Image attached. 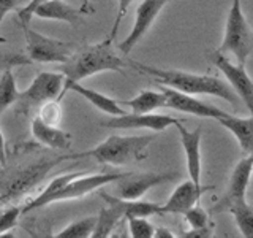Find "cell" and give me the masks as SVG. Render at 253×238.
Returning <instances> with one entry per match:
<instances>
[{
	"instance_id": "277c9868",
	"label": "cell",
	"mask_w": 253,
	"mask_h": 238,
	"mask_svg": "<svg viewBox=\"0 0 253 238\" xmlns=\"http://www.w3.org/2000/svg\"><path fill=\"white\" fill-rule=\"evenodd\" d=\"M221 54H231L237 63L245 65L253 53V29L242 11L241 0H233L225 24L223 42L217 48Z\"/></svg>"
},
{
	"instance_id": "9a60e30c",
	"label": "cell",
	"mask_w": 253,
	"mask_h": 238,
	"mask_svg": "<svg viewBox=\"0 0 253 238\" xmlns=\"http://www.w3.org/2000/svg\"><path fill=\"white\" fill-rule=\"evenodd\" d=\"M180 133V143L184 148V153L187 157V170L188 177L195 184L201 186V137L203 130L198 127L195 130H187L184 122L176 125Z\"/></svg>"
},
{
	"instance_id": "1f68e13d",
	"label": "cell",
	"mask_w": 253,
	"mask_h": 238,
	"mask_svg": "<svg viewBox=\"0 0 253 238\" xmlns=\"http://www.w3.org/2000/svg\"><path fill=\"white\" fill-rule=\"evenodd\" d=\"M46 2L47 0H29L26 5L18 10V22L19 24H30L32 18H34V14L37 11V8L42 6Z\"/></svg>"
},
{
	"instance_id": "44dd1931",
	"label": "cell",
	"mask_w": 253,
	"mask_h": 238,
	"mask_svg": "<svg viewBox=\"0 0 253 238\" xmlns=\"http://www.w3.org/2000/svg\"><path fill=\"white\" fill-rule=\"evenodd\" d=\"M68 91H73V92L79 94L81 97H84L87 102H89L90 105H93L97 110L103 111V113H106L109 116H121V115L126 113L117 100L111 99L101 92L93 91V89H90V87H85L81 83H73L68 87Z\"/></svg>"
},
{
	"instance_id": "cb8c5ba5",
	"label": "cell",
	"mask_w": 253,
	"mask_h": 238,
	"mask_svg": "<svg viewBox=\"0 0 253 238\" xmlns=\"http://www.w3.org/2000/svg\"><path fill=\"white\" fill-rule=\"evenodd\" d=\"M21 91L16 86V79L13 75V68L5 70L0 73V116L10 108L16 105L19 100Z\"/></svg>"
},
{
	"instance_id": "f1b7e54d",
	"label": "cell",
	"mask_w": 253,
	"mask_h": 238,
	"mask_svg": "<svg viewBox=\"0 0 253 238\" xmlns=\"http://www.w3.org/2000/svg\"><path fill=\"white\" fill-rule=\"evenodd\" d=\"M128 232L130 237L133 238H152L155 234V227L147 218H141V216H133L128 218Z\"/></svg>"
},
{
	"instance_id": "4dcf8cb0",
	"label": "cell",
	"mask_w": 253,
	"mask_h": 238,
	"mask_svg": "<svg viewBox=\"0 0 253 238\" xmlns=\"http://www.w3.org/2000/svg\"><path fill=\"white\" fill-rule=\"evenodd\" d=\"M21 213L22 208H19V206H10V208L0 213V235H3L8 230L18 226V219Z\"/></svg>"
},
{
	"instance_id": "3957f363",
	"label": "cell",
	"mask_w": 253,
	"mask_h": 238,
	"mask_svg": "<svg viewBox=\"0 0 253 238\" xmlns=\"http://www.w3.org/2000/svg\"><path fill=\"white\" fill-rule=\"evenodd\" d=\"M155 135H139V137H121V135H111L103 143L95 148L84 151L75 156H60L59 161L63 162L67 159H79V157H93L98 164L122 167L133 162H139L146 159V149Z\"/></svg>"
},
{
	"instance_id": "d4e9b609",
	"label": "cell",
	"mask_w": 253,
	"mask_h": 238,
	"mask_svg": "<svg viewBox=\"0 0 253 238\" xmlns=\"http://www.w3.org/2000/svg\"><path fill=\"white\" fill-rule=\"evenodd\" d=\"M233 214L236 226L239 227L241 235L245 238H253V206L247 203V200L236 202L228 208Z\"/></svg>"
},
{
	"instance_id": "5bb4252c",
	"label": "cell",
	"mask_w": 253,
	"mask_h": 238,
	"mask_svg": "<svg viewBox=\"0 0 253 238\" xmlns=\"http://www.w3.org/2000/svg\"><path fill=\"white\" fill-rule=\"evenodd\" d=\"M252 175H253V156H244L236 164L231 177H229L225 195L215 203V206L212 208V213H220L223 210H228L236 202L245 200V194H247V187Z\"/></svg>"
},
{
	"instance_id": "74e56055",
	"label": "cell",
	"mask_w": 253,
	"mask_h": 238,
	"mask_svg": "<svg viewBox=\"0 0 253 238\" xmlns=\"http://www.w3.org/2000/svg\"><path fill=\"white\" fill-rule=\"evenodd\" d=\"M0 203H3V200H2V195H0Z\"/></svg>"
},
{
	"instance_id": "ffe728a7",
	"label": "cell",
	"mask_w": 253,
	"mask_h": 238,
	"mask_svg": "<svg viewBox=\"0 0 253 238\" xmlns=\"http://www.w3.org/2000/svg\"><path fill=\"white\" fill-rule=\"evenodd\" d=\"M217 122L234 135L245 156H253V115L250 118L228 115L217 119Z\"/></svg>"
},
{
	"instance_id": "2e32d148",
	"label": "cell",
	"mask_w": 253,
	"mask_h": 238,
	"mask_svg": "<svg viewBox=\"0 0 253 238\" xmlns=\"http://www.w3.org/2000/svg\"><path fill=\"white\" fill-rule=\"evenodd\" d=\"M212 186H200L195 184L192 179L180 182L174 189V192L168 198V202L163 205V213H174V214H184L193 205L200 203V198L204 192L211 190Z\"/></svg>"
},
{
	"instance_id": "4fadbf2b",
	"label": "cell",
	"mask_w": 253,
	"mask_h": 238,
	"mask_svg": "<svg viewBox=\"0 0 253 238\" xmlns=\"http://www.w3.org/2000/svg\"><path fill=\"white\" fill-rule=\"evenodd\" d=\"M169 0H142L136 8V14H134V24L130 30V34L125 37L124 42L119 45V50L122 54H130V51L141 42V38L147 34V30L152 27L157 16L166 6Z\"/></svg>"
},
{
	"instance_id": "6da1fadb",
	"label": "cell",
	"mask_w": 253,
	"mask_h": 238,
	"mask_svg": "<svg viewBox=\"0 0 253 238\" xmlns=\"http://www.w3.org/2000/svg\"><path fill=\"white\" fill-rule=\"evenodd\" d=\"M60 65L62 73L65 76L63 91L60 94L62 99L73 83H81L83 79L101 73V71H117L124 75L125 62L114 51L113 38L108 37L100 43L76 48V51L70 56L68 60Z\"/></svg>"
},
{
	"instance_id": "8d00e7d4",
	"label": "cell",
	"mask_w": 253,
	"mask_h": 238,
	"mask_svg": "<svg viewBox=\"0 0 253 238\" xmlns=\"http://www.w3.org/2000/svg\"><path fill=\"white\" fill-rule=\"evenodd\" d=\"M0 165L6 167V153H5V138L3 133L0 130Z\"/></svg>"
},
{
	"instance_id": "7402d4cb",
	"label": "cell",
	"mask_w": 253,
	"mask_h": 238,
	"mask_svg": "<svg viewBox=\"0 0 253 238\" xmlns=\"http://www.w3.org/2000/svg\"><path fill=\"white\" fill-rule=\"evenodd\" d=\"M119 103L128 105L131 113H154L155 110L166 107V95L163 91H141L136 97Z\"/></svg>"
},
{
	"instance_id": "484cf974",
	"label": "cell",
	"mask_w": 253,
	"mask_h": 238,
	"mask_svg": "<svg viewBox=\"0 0 253 238\" xmlns=\"http://www.w3.org/2000/svg\"><path fill=\"white\" fill-rule=\"evenodd\" d=\"M95 224H97V216H87L83 219L73 221L65 229L55 235L57 238H89L93 234Z\"/></svg>"
},
{
	"instance_id": "e575fe53",
	"label": "cell",
	"mask_w": 253,
	"mask_h": 238,
	"mask_svg": "<svg viewBox=\"0 0 253 238\" xmlns=\"http://www.w3.org/2000/svg\"><path fill=\"white\" fill-rule=\"evenodd\" d=\"M213 226H208V227H203V229H190L188 232L182 234V238H209L213 234Z\"/></svg>"
},
{
	"instance_id": "7a4b0ae2",
	"label": "cell",
	"mask_w": 253,
	"mask_h": 238,
	"mask_svg": "<svg viewBox=\"0 0 253 238\" xmlns=\"http://www.w3.org/2000/svg\"><path fill=\"white\" fill-rule=\"evenodd\" d=\"M130 65L133 68H136L139 73L150 76L154 83L172 87V89H177L180 92H185L190 95H213V97L229 102L234 107L239 102V97L231 89V86L217 76L196 75L182 70L158 68L152 65H146V63H141L136 60H130Z\"/></svg>"
},
{
	"instance_id": "603a6c76",
	"label": "cell",
	"mask_w": 253,
	"mask_h": 238,
	"mask_svg": "<svg viewBox=\"0 0 253 238\" xmlns=\"http://www.w3.org/2000/svg\"><path fill=\"white\" fill-rule=\"evenodd\" d=\"M124 218V214L119 211L116 206L108 205L105 206L97 216V224H95L92 238H106L111 235V232L117 227V224L121 222Z\"/></svg>"
},
{
	"instance_id": "8992f818",
	"label": "cell",
	"mask_w": 253,
	"mask_h": 238,
	"mask_svg": "<svg viewBox=\"0 0 253 238\" xmlns=\"http://www.w3.org/2000/svg\"><path fill=\"white\" fill-rule=\"evenodd\" d=\"M65 76L63 73H52V71H42L38 73L32 84L19 94V113L29 115L34 110L44 105L49 100H62L60 94L63 91Z\"/></svg>"
},
{
	"instance_id": "d6986e66",
	"label": "cell",
	"mask_w": 253,
	"mask_h": 238,
	"mask_svg": "<svg viewBox=\"0 0 253 238\" xmlns=\"http://www.w3.org/2000/svg\"><path fill=\"white\" fill-rule=\"evenodd\" d=\"M84 14V8H75L67 3L65 0H47L46 3L37 8L34 16H37L40 19L60 21L70 24V26H76Z\"/></svg>"
},
{
	"instance_id": "30bf717a",
	"label": "cell",
	"mask_w": 253,
	"mask_h": 238,
	"mask_svg": "<svg viewBox=\"0 0 253 238\" xmlns=\"http://www.w3.org/2000/svg\"><path fill=\"white\" fill-rule=\"evenodd\" d=\"M185 122V119L172 118L169 115L158 113H125L121 116H111L106 121H101L100 125L106 129L131 130V129H149L154 132H162L169 125H177Z\"/></svg>"
},
{
	"instance_id": "836d02e7",
	"label": "cell",
	"mask_w": 253,
	"mask_h": 238,
	"mask_svg": "<svg viewBox=\"0 0 253 238\" xmlns=\"http://www.w3.org/2000/svg\"><path fill=\"white\" fill-rule=\"evenodd\" d=\"M27 3V0H0V27H2L3 18L14 10H19Z\"/></svg>"
},
{
	"instance_id": "4316f807",
	"label": "cell",
	"mask_w": 253,
	"mask_h": 238,
	"mask_svg": "<svg viewBox=\"0 0 253 238\" xmlns=\"http://www.w3.org/2000/svg\"><path fill=\"white\" fill-rule=\"evenodd\" d=\"M32 63L27 53L24 54L21 51H11V50H0V73L5 70H10L14 67H22Z\"/></svg>"
},
{
	"instance_id": "83f0119b",
	"label": "cell",
	"mask_w": 253,
	"mask_h": 238,
	"mask_svg": "<svg viewBox=\"0 0 253 238\" xmlns=\"http://www.w3.org/2000/svg\"><path fill=\"white\" fill-rule=\"evenodd\" d=\"M184 218L187 221V224L192 229H203V227L212 226L209 211L206 208H203L200 203H196V205L192 206V208H188L184 213Z\"/></svg>"
},
{
	"instance_id": "e0dca14e",
	"label": "cell",
	"mask_w": 253,
	"mask_h": 238,
	"mask_svg": "<svg viewBox=\"0 0 253 238\" xmlns=\"http://www.w3.org/2000/svg\"><path fill=\"white\" fill-rule=\"evenodd\" d=\"M100 197L106 202V205H113L124 214L125 219L133 218V216H141V218H149L155 216V214H163V205L154 203V202H144V200H126V198H121L114 194L108 192H100Z\"/></svg>"
},
{
	"instance_id": "8fae6325",
	"label": "cell",
	"mask_w": 253,
	"mask_h": 238,
	"mask_svg": "<svg viewBox=\"0 0 253 238\" xmlns=\"http://www.w3.org/2000/svg\"><path fill=\"white\" fill-rule=\"evenodd\" d=\"M177 178V173H126L124 178L117 181L114 187V195L126 198V200H138L152 187L163 184Z\"/></svg>"
},
{
	"instance_id": "f546056e",
	"label": "cell",
	"mask_w": 253,
	"mask_h": 238,
	"mask_svg": "<svg viewBox=\"0 0 253 238\" xmlns=\"http://www.w3.org/2000/svg\"><path fill=\"white\" fill-rule=\"evenodd\" d=\"M40 119L46 124L51 125H59L60 118H62V108H60V100H49L46 102L44 105L38 108V115Z\"/></svg>"
},
{
	"instance_id": "5b68a950",
	"label": "cell",
	"mask_w": 253,
	"mask_h": 238,
	"mask_svg": "<svg viewBox=\"0 0 253 238\" xmlns=\"http://www.w3.org/2000/svg\"><path fill=\"white\" fill-rule=\"evenodd\" d=\"M19 26L24 32V38L27 42L26 53L32 62L63 63L76 51V45L73 43L40 34V32L30 29L29 24H19Z\"/></svg>"
},
{
	"instance_id": "52a82bcc",
	"label": "cell",
	"mask_w": 253,
	"mask_h": 238,
	"mask_svg": "<svg viewBox=\"0 0 253 238\" xmlns=\"http://www.w3.org/2000/svg\"><path fill=\"white\" fill-rule=\"evenodd\" d=\"M59 162L60 161L57 157L54 161L30 164L27 167H22V169H16L14 172L6 173L2 178V181H0V195H2V200L3 202L11 200V198L30 190Z\"/></svg>"
},
{
	"instance_id": "ac0fdd59",
	"label": "cell",
	"mask_w": 253,
	"mask_h": 238,
	"mask_svg": "<svg viewBox=\"0 0 253 238\" xmlns=\"http://www.w3.org/2000/svg\"><path fill=\"white\" fill-rule=\"evenodd\" d=\"M30 130L34 138L43 146L51 149H68L71 146V137L68 132L62 130L59 125L43 122L38 116H34L32 119Z\"/></svg>"
},
{
	"instance_id": "d6a6232c",
	"label": "cell",
	"mask_w": 253,
	"mask_h": 238,
	"mask_svg": "<svg viewBox=\"0 0 253 238\" xmlns=\"http://www.w3.org/2000/svg\"><path fill=\"white\" fill-rule=\"evenodd\" d=\"M133 2H134V0H117V14H116L113 29H111V34H109V37L113 40L116 38L117 30H119V27H121V22L125 18V14H126V11H128V8H130V5Z\"/></svg>"
},
{
	"instance_id": "9c48e42d",
	"label": "cell",
	"mask_w": 253,
	"mask_h": 238,
	"mask_svg": "<svg viewBox=\"0 0 253 238\" xmlns=\"http://www.w3.org/2000/svg\"><path fill=\"white\" fill-rule=\"evenodd\" d=\"M128 172H106V173H93V175H87L81 173L78 175L76 178H73L70 182H67L57 194H54L51 198V203H57V202H68V200H78V198H83L87 194L93 192V190H98L105 184L109 182L119 181L124 178Z\"/></svg>"
},
{
	"instance_id": "d590c367",
	"label": "cell",
	"mask_w": 253,
	"mask_h": 238,
	"mask_svg": "<svg viewBox=\"0 0 253 238\" xmlns=\"http://www.w3.org/2000/svg\"><path fill=\"white\" fill-rule=\"evenodd\" d=\"M155 238H174L176 235H174L169 229L166 227H155V234H154Z\"/></svg>"
},
{
	"instance_id": "7c38bea8",
	"label": "cell",
	"mask_w": 253,
	"mask_h": 238,
	"mask_svg": "<svg viewBox=\"0 0 253 238\" xmlns=\"http://www.w3.org/2000/svg\"><path fill=\"white\" fill-rule=\"evenodd\" d=\"M158 86H160V91H163V94L166 95V107L168 108H172L185 115H193L198 118H211V119H215V121L229 115L215 105H209V103L198 100L195 95L180 92L177 89H172V87L163 86V84H158Z\"/></svg>"
},
{
	"instance_id": "f35d334b",
	"label": "cell",
	"mask_w": 253,
	"mask_h": 238,
	"mask_svg": "<svg viewBox=\"0 0 253 238\" xmlns=\"http://www.w3.org/2000/svg\"><path fill=\"white\" fill-rule=\"evenodd\" d=\"M67 2H75V0H67Z\"/></svg>"
},
{
	"instance_id": "ba28073f",
	"label": "cell",
	"mask_w": 253,
	"mask_h": 238,
	"mask_svg": "<svg viewBox=\"0 0 253 238\" xmlns=\"http://www.w3.org/2000/svg\"><path fill=\"white\" fill-rule=\"evenodd\" d=\"M208 59L223 73L226 83L231 86V89L236 92L239 100L244 102V105L253 115V79L249 76L245 65L231 62L226 58V54H221L217 50L209 51Z\"/></svg>"
}]
</instances>
